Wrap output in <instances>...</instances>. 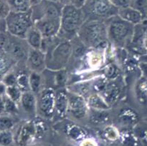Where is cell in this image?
<instances>
[{"label": "cell", "instance_id": "1", "mask_svg": "<svg viewBox=\"0 0 147 146\" xmlns=\"http://www.w3.org/2000/svg\"><path fill=\"white\" fill-rule=\"evenodd\" d=\"M77 35L85 47L96 50L106 48L109 42L106 22L100 19L85 21Z\"/></svg>", "mask_w": 147, "mask_h": 146}, {"label": "cell", "instance_id": "2", "mask_svg": "<svg viewBox=\"0 0 147 146\" xmlns=\"http://www.w3.org/2000/svg\"><path fill=\"white\" fill-rule=\"evenodd\" d=\"M109 42L118 47H124L131 42L135 25L122 19L118 15L105 21Z\"/></svg>", "mask_w": 147, "mask_h": 146}, {"label": "cell", "instance_id": "3", "mask_svg": "<svg viewBox=\"0 0 147 146\" xmlns=\"http://www.w3.org/2000/svg\"><path fill=\"white\" fill-rule=\"evenodd\" d=\"M84 21V16L81 8H78L73 4L63 6L59 34L64 40H70L78 34Z\"/></svg>", "mask_w": 147, "mask_h": 146}, {"label": "cell", "instance_id": "4", "mask_svg": "<svg viewBox=\"0 0 147 146\" xmlns=\"http://www.w3.org/2000/svg\"><path fill=\"white\" fill-rule=\"evenodd\" d=\"M73 52V44L70 40L58 42L52 48L47 46L45 50L47 69L52 71L64 70Z\"/></svg>", "mask_w": 147, "mask_h": 146}, {"label": "cell", "instance_id": "5", "mask_svg": "<svg viewBox=\"0 0 147 146\" xmlns=\"http://www.w3.org/2000/svg\"><path fill=\"white\" fill-rule=\"evenodd\" d=\"M5 25L10 35L25 40L27 32L34 26L32 10L27 12L10 11L5 19Z\"/></svg>", "mask_w": 147, "mask_h": 146}, {"label": "cell", "instance_id": "6", "mask_svg": "<svg viewBox=\"0 0 147 146\" xmlns=\"http://www.w3.org/2000/svg\"><path fill=\"white\" fill-rule=\"evenodd\" d=\"M55 90L50 87H44L37 94V112L46 119H50L55 115Z\"/></svg>", "mask_w": 147, "mask_h": 146}, {"label": "cell", "instance_id": "7", "mask_svg": "<svg viewBox=\"0 0 147 146\" xmlns=\"http://www.w3.org/2000/svg\"><path fill=\"white\" fill-rule=\"evenodd\" d=\"M34 26L40 31L44 39L55 38L60 32V17H42L34 21Z\"/></svg>", "mask_w": 147, "mask_h": 146}, {"label": "cell", "instance_id": "8", "mask_svg": "<svg viewBox=\"0 0 147 146\" xmlns=\"http://www.w3.org/2000/svg\"><path fill=\"white\" fill-rule=\"evenodd\" d=\"M68 113L76 120H82L88 115L89 107L84 97L68 91Z\"/></svg>", "mask_w": 147, "mask_h": 146}, {"label": "cell", "instance_id": "9", "mask_svg": "<svg viewBox=\"0 0 147 146\" xmlns=\"http://www.w3.org/2000/svg\"><path fill=\"white\" fill-rule=\"evenodd\" d=\"M37 136L38 134L34 120H28L19 128L15 138L16 144L17 146H30Z\"/></svg>", "mask_w": 147, "mask_h": 146}, {"label": "cell", "instance_id": "10", "mask_svg": "<svg viewBox=\"0 0 147 146\" xmlns=\"http://www.w3.org/2000/svg\"><path fill=\"white\" fill-rule=\"evenodd\" d=\"M119 8L112 4L110 0H93L90 7L92 14L97 19H107L117 15Z\"/></svg>", "mask_w": 147, "mask_h": 146}, {"label": "cell", "instance_id": "11", "mask_svg": "<svg viewBox=\"0 0 147 146\" xmlns=\"http://www.w3.org/2000/svg\"><path fill=\"white\" fill-rule=\"evenodd\" d=\"M27 67L31 71L42 72L46 67V54L41 50L30 48L27 58Z\"/></svg>", "mask_w": 147, "mask_h": 146}, {"label": "cell", "instance_id": "12", "mask_svg": "<svg viewBox=\"0 0 147 146\" xmlns=\"http://www.w3.org/2000/svg\"><path fill=\"white\" fill-rule=\"evenodd\" d=\"M55 92V115L63 119L68 114V92L63 89Z\"/></svg>", "mask_w": 147, "mask_h": 146}, {"label": "cell", "instance_id": "13", "mask_svg": "<svg viewBox=\"0 0 147 146\" xmlns=\"http://www.w3.org/2000/svg\"><path fill=\"white\" fill-rule=\"evenodd\" d=\"M117 15L121 17L122 19L125 20L134 25L141 24L144 19L143 14L131 6L119 8Z\"/></svg>", "mask_w": 147, "mask_h": 146}, {"label": "cell", "instance_id": "14", "mask_svg": "<svg viewBox=\"0 0 147 146\" xmlns=\"http://www.w3.org/2000/svg\"><path fill=\"white\" fill-rule=\"evenodd\" d=\"M20 104L24 112L31 117H35L37 113V95L31 91L22 93Z\"/></svg>", "mask_w": 147, "mask_h": 146}, {"label": "cell", "instance_id": "15", "mask_svg": "<svg viewBox=\"0 0 147 146\" xmlns=\"http://www.w3.org/2000/svg\"><path fill=\"white\" fill-rule=\"evenodd\" d=\"M19 38L16 37L15 40H11L8 42H5V45L7 47V52L15 60H27L29 50H26L22 43L19 42Z\"/></svg>", "mask_w": 147, "mask_h": 146}, {"label": "cell", "instance_id": "16", "mask_svg": "<svg viewBox=\"0 0 147 146\" xmlns=\"http://www.w3.org/2000/svg\"><path fill=\"white\" fill-rule=\"evenodd\" d=\"M121 94V87L114 82H109L100 93L109 104L116 102Z\"/></svg>", "mask_w": 147, "mask_h": 146}, {"label": "cell", "instance_id": "17", "mask_svg": "<svg viewBox=\"0 0 147 146\" xmlns=\"http://www.w3.org/2000/svg\"><path fill=\"white\" fill-rule=\"evenodd\" d=\"M43 39L44 38L40 31L34 26H33L27 32L25 41L30 48L34 50H41Z\"/></svg>", "mask_w": 147, "mask_h": 146}, {"label": "cell", "instance_id": "18", "mask_svg": "<svg viewBox=\"0 0 147 146\" xmlns=\"http://www.w3.org/2000/svg\"><path fill=\"white\" fill-rule=\"evenodd\" d=\"M88 107L95 110H109L110 104L99 93H93L87 99Z\"/></svg>", "mask_w": 147, "mask_h": 146}, {"label": "cell", "instance_id": "19", "mask_svg": "<svg viewBox=\"0 0 147 146\" xmlns=\"http://www.w3.org/2000/svg\"><path fill=\"white\" fill-rule=\"evenodd\" d=\"M135 95L138 102L147 104V79L142 77L137 80L135 85Z\"/></svg>", "mask_w": 147, "mask_h": 146}, {"label": "cell", "instance_id": "20", "mask_svg": "<svg viewBox=\"0 0 147 146\" xmlns=\"http://www.w3.org/2000/svg\"><path fill=\"white\" fill-rule=\"evenodd\" d=\"M65 132L67 135L75 141L81 142L87 137V131L78 125H68L66 127Z\"/></svg>", "mask_w": 147, "mask_h": 146}, {"label": "cell", "instance_id": "21", "mask_svg": "<svg viewBox=\"0 0 147 146\" xmlns=\"http://www.w3.org/2000/svg\"><path fill=\"white\" fill-rule=\"evenodd\" d=\"M29 82H30V91L36 95L40 92L43 87V77L41 72L31 71L29 74Z\"/></svg>", "mask_w": 147, "mask_h": 146}, {"label": "cell", "instance_id": "22", "mask_svg": "<svg viewBox=\"0 0 147 146\" xmlns=\"http://www.w3.org/2000/svg\"><path fill=\"white\" fill-rule=\"evenodd\" d=\"M11 11L14 12H27L32 9L30 0H8Z\"/></svg>", "mask_w": 147, "mask_h": 146}, {"label": "cell", "instance_id": "23", "mask_svg": "<svg viewBox=\"0 0 147 146\" xmlns=\"http://www.w3.org/2000/svg\"><path fill=\"white\" fill-rule=\"evenodd\" d=\"M12 65L13 58L9 54H0V81L2 80L7 73L9 72Z\"/></svg>", "mask_w": 147, "mask_h": 146}, {"label": "cell", "instance_id": "24", "mask_svg": "<svg viewBox=\"0 0 147 146\" xmlns=\"http://www.w3.org/2000/svg\"><path fill=\"white\" fill-rule=\"evenodd\" d=\"M108 110H93L90 115V120L95 125L104 124L109 120V114Z\"/></svg>", "mask_w": 147, "mask_h": 146}, {"label": "cell", "instance_id": "25", "mask_svg": "<svg viewBox=\"0 0 147 146\" xmlns=\"http://www.w3.org/2000/svg\"><path fill=\"white\" fill-rule=\"evenodd\" d=\"M15 137L11 130L0 131V146H15Z\"/></svg>", "mask_w": 147, "mask_h": 146}, {"label": "cell", "instance_id": "26", "mask_svg": "<svg viewBox=\"0 0 147 146\" xmlns=\"http://www.w3.org/2000/svg\"><path fill=\"white\" fill-rule=\"evenodd\" d=\"M17 86L22 92L30 91L29 75L24 72H20L17 74Z\"/></svg>", "mask_w": 147, "mask_h": 146}, {"label": "cell", "instance_id": "27", "mask_svg": "<svg viewBox=\"0 0 147 146\" xmlns=\"http://www.w3.org/2000/svg\"><path fill=\"white\" fill-rule=\"evenodd\" d=\"M22 93V90L17 85H13L7 87L5 95L11 99L14 102L19 104L21 100Z\"/></svg>", "mask_w": 147, "mask_h": 146}, {"label": "cell", "instance_id": "28", "mask_svg": "<svg viewBox=\"0 0 147 146\" xmlns=\"http://www.w3.org/2000/svg\"><path fill=\"white\" fill-rule=\"evenodd\" d=\"M119 120H121L124 124H134L137 120V116L133 110L125 109L121 112L119 115Z\"/></svg>", "mask_w": 147, "mask_h": 146}, {"label": "cell", "instance_id": "29", "mask_svg": "<svg viewBox=\"0 0 147 146\" xmlns=\"http://www.w3.org/2000/svg\"><path fill=\"white\" fill-rule=\"evenodd\" d=\"M15 125V120L9 115H0V131L10 130Z\"/></svg>", "mask_w": 147, "mask_h": 146}, {"label": "cell", "instance_id": "30", "mask_svg": "<svg viewBox=\"0 0 147 146\" xmlns=\"http://www.w3.org/2000/svg\"><path fill=\"white\" fill-rule=\"evenodd\" d=\"M74 90L73 91H69L70 92L75 93V94H79L85 97V94H87V93L90 91V89L92 88V84L87 82H79L78 84H75L74 85Z\"/></svg>", "mask_w": 147, "mask_h": 146}, {"label": "cell", "instance_id": "31", "mask_svg": "<svg viewBox=\"0 0 147 146\" xmlns=\"http://www.w3.org/2000/svg\"><path fill=\"white\" fill-rule=\"evenodd\" d=\"M18 104L14 102V101L4 95V110H5V114L9 115L17 114L18 113Z\"/></svg>", "mask_w": 147, "mask_h": 146}, {"label": "cell", "instance_id": "32", "mask_svg": "<svg viewBox=\"0 0 147 146\" xmlns=\"http://www.w3.org/2000/svg\"><path fill=\"white\" fill-rule=\"evenodd\" d=\"M103 135L109 141H115L120 137V133L117 129L113 126H107L103 131Z\"/></svg>", "mask_w": 147, "mask_h": 146}, {"label": "cell", "instance_id": "33", "mask_svg": "<svg viewBox=\"0 0 147 146\" xmlns=\"http://www.w3.org/2000/svg\"><path fill=\"white\" fill-rule=\"evenodd\" d=\"M133 8L140 11L144 19L147 15V0H131L130 5Z\"/></svg>", "mask_w": 147, "mask_h": 146}, {"label": "cell", "instance_id": "34", "mask_svg": "<svg viewBox=\"0 0 147 146\" xmlns=\"http://www.w3.org/2000/svg\"><path fill=\"white\" fill-rule=\"evenodd\" d=\"M106 75L108 80H115L119 75V68L116 64H109L106 68Z\"/></svg>", "mask_w": 147, "mask_h": 146}, {"label": "cell", "instance_id": "35", "mask_svg": "<svg viewBox=\"0 0 147 146\" xmlns=\"http://www.w3.org/2000/svg\"><path fill=\"white\" fill-rule=\"evenodd\" d=\"M56 72V74L55 76V84L57 86H63L65 84L67 81V74L65 70H59Z\"/></svg>", "mask_w": 147, "mask_h": 146}, {"label": "cell", "instance_id": "36", "mask_svg": "<svg viewBox=\"0 0 147 146\" xmlns=\"http://www.w3.org/2000/svg\"><path fill=\"white\" fill-rule=\"evenodd\" d=\"M11 11L8 0H0V18L5 19Z\"/></svg>", "mask_w": 147, "mask_h": 146}, {"label": "cell", "instance_id": "37", "mask_svg": "<svg viewBox=\"0 0 147 146\" xmlns=\"http://www.w3.org/2000/svg\"><path fill=\"white\" fill-rule=\"evenodd\" d=\"M88 61L90 67H98L102 63V55L98 52L90 53Z\"/></svg>", "mask_w": 147, "mask_h": 146}, {"label": "cell", "instance_id": "38", "mask_svg": "<svg viewBox=\"0 0 147 146\" xmlns=\"http://www.w3.org/2000/svg\"><path fill=\"white\" fill-rule=\"evenodd\" d=\"M1 82H3V83L7 87L17 85V74L9 72H8L4 76V78L1 80Z\"/></svg>", "mask_w": 147, "mask_h": 146}, {"label": "cell", "instance_id": "39", "mask_svg": "<svg viewBox=\"0 0 147 146\" xmlns=\"http://www.w3.org/2000/svg\"><path fill=\"white\" fill-rule=\"evenodd\" d=\"M123 143L125 146H134L136 145V140L133 135L126 133L123 135Z\"/></svg>", "mask_w": 147, "mask_h": 146}, {"label": "cell", "instance_id": "40", "mask_svg": "<svg viewBox=\"0 0 147 146\" xmlns=\"http://www.w3.org/2000/svg\"><path fill=\"white\" fill-rule=\"evenodd\" d=\"M112 4L118 8L128 7L130 5L131 0H110Z\"/></svg>", "mask_w": 147, "mask_h": 146}, {"label": "cell", "instance_id": "41", "mask_svg": "<svg viewBox=\"0 0 147 146\" xmlns=\"http://www.w3.org/2000/svg\"><path fill=\"white\" fill-rule=\"evenodd\" d=\"M79 146H98V145L94 139L86 137V139L80 142Z\"/></svg>", "mask_w": 147, "mask_h": 146}, {"label": "cell", "instance_id": "42", "mask_svg": "<svg viewBox=\"0 0 147 146\" xmlns=\"http://www.w3.org/2000/svg\"><path fill=\"white\" fill-rule=\"evenodd\" d=\"M139 67L142 72V77L147 79V62H139Z\"/></svg>", "mask_w": 147, "mask_h": 146}, {"label": "cell", "instance_id": "43", "mask_svg": "<svg viewBox=\"0 0 147 146\" xmlns=\"http://www.w3.org/2000/svg\"><path fill=\"white\" fill-rule=\"evenodd\" d=\"M5 115L4 110V95L0 96V115Z\"/></svg>", "mask_w": 147, "mask_h": 146}, {"label": "cell", "instance_id": "44", "mask_svg": "<svg viewBox=\"0 0 147 146\" xmlns=\"http://www.w3.org/2000/svg\"><path fill=\"white\" fill-rule=\"evenodd\" d=\"M86 0H73V2L71 4H73V5H75L76 7H78V8H81L84 6L85 3H86Z\"/></svg>", "mask_w": 147, "mask_h": 146}, {"label": "cell", "instance_id": "45", "mask_svg": "<svg viewBox=\"0 0 147 146\" xmlns=\"http://www.w3.org/2000/svg\"><path fill=\"white\" fill-rule=\"evenodd\" d=\"M6 89H7V86L3 83V82L0 81V96L5 95Z\"/></svg>", "mask_w": 147, "mask_h": 146}, {"label": "cell", "instance_id": "46", "mask_svg": "<svg viewBox=\"0 0 147 146\" xmlns=\"http://www.w3.org/2000/svg\"><path fill=\"white\" fill-rule=\"evenodd\" d=\"M139 62H147V52L140 56L139 58Z\"/></svg>", "mask_w": 147, "mask_h": 146}, {"label": "cell", "instance_id": "47", "mask_svg": "<svg viewBox=\"0 0 147 146\" xmlns=\"http://www.w3.org/2000/svg\"><path fill=\"white\" fill-rule=\"evenodd\" d=\"M73 0H57L60 4H63V6L65 5V4H71L73 2Z\"/></svg>", "mask_w": 147, "mask_h": 146}, {"label": "cell", "instance_id": "48", "mask_svg": "<svg viewBox=\"0 0 147 146\" xmlns=\"http://www.w3.org/2000/svg\"><path fill=\"white\" fill-rule=\"evenodd\" d=\"M44 0H30L31 1V4L32 7H34V6H37L38 4H40V3H42Z\"/></svg>", "mask_w": 147, "mask_h": 146}, {"label": "cell", "instance_id": "49", "mask_svg": "<svg viewBox=\"0 0 147 146\" xmlns=\"http://www.w3.org/2000/svg\"><path fill=\"white\" fill-rule=\"evenodd\" d=\"M144 47L147 51V35L145 37L144 40Z\"/></svg>", "mask_w": 147, "mask_h": 146}, {"label": "cell", "instance_id": "50", "mask_svg": "<svg viewBox=\"0 0 147 146\" xmlns=\"http://www.w3.org/2000/svg\"><path fill=\"white\" fill-rule=\"evenodd\" d=\"M47 1H53V2H58V1H57V0H47Z\"/></svg>", "mask_w": 147, "mask_h": 146}, {"label": "cell", "instance_id": "51", "mask_svg": "<svg viewBox=\"0 0 147 146\" xmlns=\"http://www.w3.org/2000/svg\"><path fill=\"white\" fill-rule=\"evenodd\" d=\"M63 146H74V145L72 144H66V145H64Z\"/></svg>", "mask_w": 147, "mask_h": 146}]
</instances>
